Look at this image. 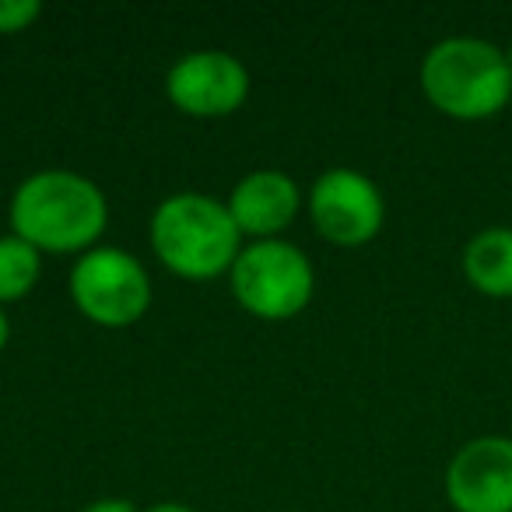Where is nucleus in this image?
I'll return each instance as SVG.
<instances>
[{
  "label": "nucleus",
  "instance_id": "f257e3e1",
  "mask_svg": "<svg viewBox=\"0 0 512 512\" xmlns=\"http://www.w3.org/2000/svg\"><path fill=\"white\" fill-rule=\"evenodd\" d=\"M109 204L92 179L78 172L46 169L29 176L11 200L15 235L50 253H78L102 235Z\"/></svg>",
  "mask_w": 512,
  "mask_h": 512
},
{
  "label": "nucleus",
  "instance_id": "f03ea898",
  "mask_svg": "<svg viewBox=\"0 0 512 512\" xmlns=\"http://www.w3.org/2000/svg\"><path fill=\"white\" fill-rule=\"evenodd\" d=\"M421 88L428 102L453 120H488L509 106L512 67L495 43L453 36L425 53Z\"/></svg>",
  "mask_w": 512,
  "mask_h": 512
},
{
  "label": "nucleus",
  "instance_id": "7ed1b4c3",
  "mask_svg": "<svg viewBox=\"0 0 512 512\" xmlns=\"http://www.w3.org/2000/svg\"><path fill=\"white\" fill-rule=\"evenodd\" d=\"M239 225L228 214V204H218L204 193H176L158 204L151 218V246L172 274L190 281L218 278L232 271L239 249Z\"/></svg>",
  "mask_w": 512,
  "mask_h": 512
},
{
  "label": "nucleus",
  "instance_id": "20e7f679",
  "mask_svg": "<svg viewBox=\"0 0 512 512\" xmlns=\"http://www.w3.org/2000/svg\"><path fill=\"white\" fill-rule=\"evenodd\" d=\"M232 292L260 320H288L313 299V264L285 239H260L232 264Z\"/></svg>",
  "mask_w": 512,
  "mask_h": 512
},
{
  "label": "nucleus",
  "instance_id": "39448f33",
  "mask_svg": "<svg viewBox=\"0 0 512 512\" xmlns=\"http://www.w3.org/2000/svg\"><path fill=\"white\" fill-rule=\"evenodd\" d=\"M71 299L88 320L102 327H127L151 302L148 271L120 246L88 249L71 271Z\"/></svg>",
  "mask_w": 512,
  "mask_h": 512
},
{
  "label": "nucleus",
  "instance_id": "423d86ee",
  "mask_svg": "<svg viewBox=\"0 0 512 512\" xmlns=\"http://www.w3.org/2000/svg\"><path fill=\"white\" fill-rule=\"evenodd\" d=\"M309 211L323 239L337 246H362L383 228V193L355 169H330L309 193Z\"/></svg>",
  "mask_w": 512,
  "mask_h": 512
},
{
  "label": "nucleus",
  "instance_id": "0eeeda50",
  "mask_svg": "<svg viewBox=\"0 0 512 512\" xmlns=\"http://www.w3.org/2000/svg\"><path fill=\"white\" fill-rule=\"evenodd\" d=\"M446 495L456 512H512V439L481 435L456 449Z\"/></svg>",
  "mask_w": 512,
  "mask_h": 512
},
{
  "label": "nucleus",
  "instance_id": "6e6552de",
  "mask_svg": "<svg viewBox=\"0 0 512 512\" xmlns=\"http://www.w3.org/2000/svg\"><path fill=\"white\" fill-rule=\"evenodd\" d=\"M169 99L183 113L193 116H225L246 102L249 74L232 53L221 50H197L186 53L169 71Z\"/></svg>",
  "mask_w": 512,
  "mask_h": 512
},
{
  "label": "nucleus",
  "instance_id": "1a4fd4ad",
  "mask_svg": "<svg viewBox=\"0 0 512 512\" xmlns=\"http://www.w3.org/2000/svg\"><path fill=\"white\" fill-rule=\"evenodd\" d=\"M299 204H302V193L295 186V179L278 169H264V172H249L235 186L232 200H228V214L239 225V232L274 239L281 228L292 225V218L299 214Z\"/></svg>",
  "mask_w": 512,
  "mask_h": 512
},
{
  "label": "nucleus",
  "instance_id": "9d476101",
  "mask_svg": "<svg viewBox=\"0 0 512 512\" xmlns=\"http://www.w3.org/2000/svg\"><path fill=\"white\" fill-rule=\"evenodd\" d=\"M463 274L481 295L512 299V228L495 225L477 232L463 249Z\"/></svg>",
  "mask_w": 512,
  "mask_h": 512
},
{
  "label": "nucleus",
  "instance_id": "9b49d317",
  "mask_svg": "<svg viewBox=\"0 0 512 512\" xmlns=\"http://www.w3.org/2000/svg\"><path fill=\"white\" fill-rule=\"evenodd\" d=\"M39 281V249L18 235L0 239V302L29 295Z\"/></svg>",
  "mask_w": 512,
  "mask_h": 512
},
{
  "label": "nucleus",
  "instance_id": "f8f14e48",
  "mask_svg": "<svg viewBox=\"0 0 512 512\" xmlns=\"http://www.w3.org/2000/svg\"><path fill=\"white\" fill-rule=\"evenodd\" d=\"M43 15L39 0H0V32H22Z\"/></svg>",
  "mask_w": 512,
  "mask_h": 512
},
{
  "label": "nucleus",
  "instance_id": "ddd939ff",
  "mask_svg": "<svg viewBox=\"0 0 512 512\" xmlns=\"http://www.w3.org/2000/svg\"><path fill=\"white\" fill-rule=\"evenodd\" d=\"M85 512H137V509L127 498H99V502H92Z\"/></svg>",
  "mask_w": 512,
  "mask_h": 512
},
{
  "label": "nucleus",
  "instance_id": "4468645a",
  "mask_svg": "<svg viewBox=\"0 0 512 512\" xmlns=\"http://www.w3.org/2000/svg\"><path fill=\"white\" fill-rule=\"evenodd\" d=\"M148 512H193V509H186V505H179V502H162V505H151Z\"/></svg>",
  "mask_w": 512,
  "mask_h": 512
},
{
  "label": "nucleus",
  "instance_id": "2eb2a0df",
  "mask_svg": "<svg viewBox=\"0 0 512 512\" xmlns=\"http://www.w3.org/2000/svg\"><path fill=\"white\" fill-rule=\"evenodd\" d=\"M8 337H11V327H8V316L0 313V348L8 344Z\"/></svg>",
  "mask_w": 512,
  "mask_h": 512
},
{
  "label": "nucleus",
  "instance_id": "dca6fc26",
  "mask_svg": "<svg viewBox=\"0 0 512 512\" xmlns=\"http://www.w3.org/2000/svg\"><path fill=\"white\" fill-rule=\"evenodd\" d=\"M505 60H509V67H512V46H509V50H505Z\"/></svg>",
  "mask_w": 512,
  "mask_h": 512
}]
</instances>
